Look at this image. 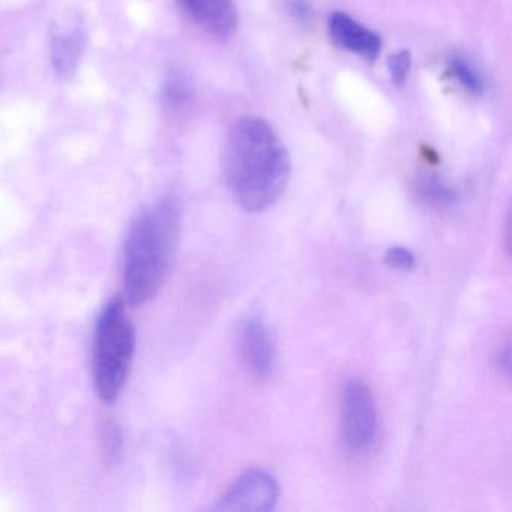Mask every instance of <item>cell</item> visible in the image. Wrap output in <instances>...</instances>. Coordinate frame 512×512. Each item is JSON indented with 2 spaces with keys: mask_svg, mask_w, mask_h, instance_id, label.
Instances as JSON below:
<instances>
[{
  "mask_svg": "<svg viewBox=\"0 0 512 512\" xmlns=\"http://www.w3.org/2000/svg\"><path fill=\"white\" fill-rule=\"evenodd\" d=\"M292 173L289 151L274 128L259 118L236 122L227 134L223 175L235 202L256 214L274 206Z\"/></svg>",
  "mask_w": 512,
  "mask_h": 512,
  "instance_id": "1",
  "label": "cell"
},
{
  "mask_svg": "<svg viewBox=\"0 0 512 512\" xmlns=\"http://www.w3.org/2000/svg\"><path fill=\"white\" fill-rule=\"evenodd\" d=\"M181 233V206L172 197L143 209L125 242V301L139 307L154 299L166 283Z\"/></svg>",
  "mask_w": 512,
  "mask_h": 512,
  "instance_id": "2",
  "label": "cell"
},
{
  "mask_svg": "<svg viewBox=\"0 0 512 512\" xmlns=\"http://www.w3.org/2000/svg\"><path fill=\"white\" fill-rule=\"evenodd\" d=\"M136 349V329L124 299L113 298L98 317L92 346L95 389L104 403L118 400L130 376Z\"/></svg>",
  "mask_w": 512,
  "mask_h": 512,
  "instance_id": "3",
  "label": "cell"
},
{
  "mask_svg": "<svg viewBox=\"0 0 512 512\" xmlns=\"http://www.w3.org/2000/svg\"><path fill=\"white\" fill-rule=\"evenodd\" d=\"M340 431L347 451L353 455L367 454L376 443V401L361 379H349L341 389Z\"/></svg>",
  "mask_w": 512,
  "mask_h": 512,
  "instance_id": "4",
  "label": "cell"
},
{
  "mask_svg": "<svg viewBox=\"0 0 512 512\" xmlns=\"http://www.w3.org/2000/svg\"><path fill=\"white\" fill-rule=\"evenodd\" d=\"M280 499V487L271 473L251 469L242 473L224 491L218 508L224 511H271Z\"/></svg>",
  "mask_w": 512,
  "mask_h": 512,
  "instance_id": "5",
  "label": "cell"
},
{
  "mask_svg": "<svg viewBox=\"0 0 512 512\" xmlns=\"http://www.w3.org/2000/svg\"><path fill=\"white\" fill-rule=\"evenodd\" d=\"M239 353L245 367L257 379L266 380L277 367V346L266 320L250 314L242 320L238 335Z\"/></svg>",
  "mask_w": 512,
  "mask_h": 512,
  "instance_id": "6",
  "label": "cell"
},
{
  "mask_svg": "<svg viewBox=\"0 0 512 512\" xmlns=\"http://www.w3.org/2000/svg\"><path fill=\"white\" fill-rule=\"evenodd\" d=\"M328 34L341 50L359 56L365 62H374L382 50V40L376 32L365 28L346 13H332L328 20Z\"/></svg>",
  "mask_w": 512,
  "mask_h": 512,
  "instance_id": "7",
  "label": "cell"
},
{
  "mask_svg": "<svg viewBox=\"0 0 512 512\" xmlns=\"http://www.w3.org/2000/svg\"><path fill=\"white\" fill-rule=\"evenodd\" d=\"M178 4L209 35L226 38L238 28L235 0H178Z\"/></svg>",
  "mask_w": 512,
  "mask_h": 512,
  "instance_id": "8",
  "label": "cell"
},
{
  "mask_svg": "<svg viewBox=\"0 0 512 512\" xmlns=\"http://www.w3.org/2000/svg\"><path fill=\"white\" fill-rule=\"evenodd\" d=\"M85 43V34L80 29L68 34L53 35L50 53H52L53 67L59 76L70 77L76 71Z\"/></svg>",
  "mask_w": 512,
  "mask_h": 512,
  "instance_id": "9",
  "label": "cell"
},
{
  "mask_svg": "<svg viewBox=\"0 0 512 512\" xmlns=\"http://www.w3.org/2000/svg\"><path fill=\"white\" fill-rule=\"evenodd\" d=\"M416 194L433 206H448L458 199V193L436 175H422L416 179Z\"/></svg>",
  "mask_w": 512,
  "mask_h": 512,
  "instance_id": "10",
  "label": "cell"
},
{
  "mask_svg": "<svg viewBox=\"0 0 512 512\" xmlns=\"http://www.w3.org/2000/svg\"><path fill=\"white\" fill-rule=\"evenodd\" d=\"M446 70H448L449 76L458 83V86L472 97H479L484 92V79L481 74L461 56H451L446 61Z\"/></svg>",
  "mask_w": 512,
  "mask_h": 512,
  "instance_id": "11",
  "label": "cell"
},
{
  "mask_svg": "<svg viewBox=\"0 0 512 512\" xmlns=\"http://www.w3.org/2000/svg\"><path fill=\"white\" fill-rule=\"evenodd\" d=\"M412 70V56L407 50H400L388 59V71L392 82L400 86L406 82Z\"/></svg>",
  "mask_w": 512,
  "mask_h": 512,
  "instance_id": "12",
  "label": "cell"
},
{
  "mask_svg": "<svg viewBox=\"0 0 512 512\" xmlns=\"http://www.w3.org/2000/svg\"><path fill=\"white\" fill-rule=\"evenodd\" d=\"M385 262L388 263L391 268L404 272L413 271L416 266V259L412 251L404 247H398V245L386 251Z\"/></svg>",
  "mask_w": 512,
  "mask_h": 512,
  "instance_id": "13",
  "label": "cell"
},
{
  "mask_svg": "<svg viewBox=\"0 0 512 512\" xmlns=\"http://www.w3.org/2000/svg\"><path fill=\"white\" fill-rule=\"evenodd\" d=\"M290 16L295 17L299 22H307L311 17L310 5L307 0H287Z\"/></svg>",
  "mask_w": 512,
  "mask_h": 512,
  "instance_id": "14",
  "label": "cell"
}]
</instances>
